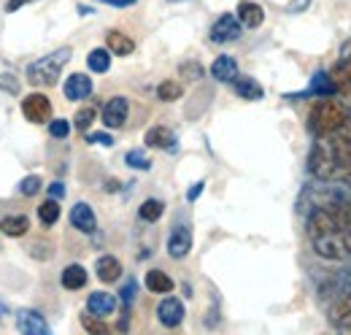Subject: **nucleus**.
<instances>
[{
  "instance_id": "34",
  "label": "nucleus",
  "mask_w": 351,
  "mask_h": 335,
  "mask_svg": "<svg viewBox=\"0 0 351 335\" xmlns=\"http://www.w3.org/2000/svg\"><path fill=\"white\" fill-rule=\"evenodd\" d=\"M49 132H51L54 138H68L71 122H68V119H54V122H49Z\"/></svg>"
},
{
  "instance_id": "29",
  "label": "nucleus",
  "mask_w": 351,
  "mask_h": 335,
  "mask_svg": "<svg viewBox=\"0 0 351 335\" xmlns=\"http://www.w3.org/2000/svg\"><path fill=\"white\" fill-rule=\"evenodd\" d=\"M184 95V89H181V84L178 82H162L157 86V97L162 100V103H173Z\"/></svg>"
},
{
  "instance_id": "6",
  "label": "nucleus",
  "mask_w": 351,
  "mask_h": 335,
  "mask_svg": "<svg viewBox=\"0 0 351 335\" xmlns=\"http://www.w3.org/2000/svg\"><path fill=\"white\" fill-rule=\"evenodd\" d=\"M241 33H243V25H241L238 14H221L219 19L211 25L208 38L214 43H230V41H238Z\"/></svg>"
},
{
  "instance_id": "42",
  "label": "nucleus",
  "mask_w": 351,
  "mask_h": 335,
  "mask_svg": "<svg viewBox=\"0 0 351 335\" xmlns=\"http://www.w3.org/2000/svg\"><path fill=\"white\" fill-rule=\"evenodd\" d=\"M27 3H33V0H8V3H5V11L14 14V11H19L22 5H27Z\"/></svg>"
},
{
  "instance_id": "31",
  "label": "nucleus",
  "mask_w": 351,
  "mask_h": 335,
  "mask_svg": "<svg viewBox=\"0 0 351 335\" xmlns=\"http://www.w3.org/2000/svg\"><path fill=\"white\" fill-rule=\"evenodd\" d=\"M41 176H25L22 181H19V195H25V198H33V195H38V189H41Z\"/></svg>"
},
{
  "instance_id": "24",
  "label": "nucleus",
  "mask_w": 351,
  "mask_h": 335,
  "mask_svg": "<svg viewBox=\"0 0 351 335\" xmlns=\"http://www.w3.org/2000/svg\"><path fill=\"white\" fill-rule=\"evenodd\" d=\"M62 287L65 290H82L84 284H87V270L82 268V265H68L65 270H62Z\"/></svg>"
},
{
  "instance_id": "5",
  "label": "nucleus",
  "mask_w": 351,
  "mask_h": 335,
  "mask_svg": "<svg viewBox=\"0 0 351 335\" xmlns=\"http://www.w3.org/2000/svg\"><path fill=\"white\" fill-rule=\"evenodd\" d=\"M324 143H327V149H330L338 170H351V119L338 132L327 135Z\"/></svg>"
},
{
  "instance_id": "45",
  "label": "nucleus",
  "mask_w": 351,
  "mask_h": 335,
  "mask_svg": "<svg viewBox=\"0 0 351 335\" xmlns=\"http://www.w3.org/2000/svg\"><path fill=\"white\" fill-rule=\"evenodd\" d=\"M171 3H178V0H171Z\"/></svg>"
},
{
  "instance_id": "9",
  "label": "nucleus",
  "mask_w": 351,
  "mask_h": 335,
  "mask_svg": "<svg viewBox=\"0 0 351 335\" xmlns=\"http://www.w3.org/2000/svg\"><path fill=\"white\" fill-rule=\"evenodd\" d=\"M192 251V230L186 224H176L168 235V254L173 259H184Z\"/></svg>"
},
{
  "instance_id": "27",
  "label": "nucleus",
  "mask_w": 351,
  "mask_h": 335,
  "mask_svg": "<svg viewBox=\"0 0 351 335\" xmlns=\"http://www.w3.org/2000/svg\"><path fill=\"white\" fill-rule=\"evenodd\" d=\"M162 200H154V198H149V200H143L141 203V209H138V216L143 219V222H160V216H162Z\"/></svg>"
},
{
  "instance_id": "25",
  "label": "nucleus",
  "mask_w": 351,
  "mask_h": 335,
  "mask_svg": "<svg viewBox=\"0 0 351 335\" xmlns=\"http://www.w3.org/2000/svg\"><path fill=\"white\" fill-rule=\"evenodd\" d=\"M87 65L92 73H108V68H111V51L108 49H92L87 57Z\"/></svg>"
},
{
  "instance_id": "40",
  "label": "nucleus",
  "mask_w": 351,
  "mask_h": 335,
  "mask_svg": "<svg viewBox=\"0 0 351 335\" xmlns=\"http://www.w3.org/2000/svg\"><path fill=\"white\" fill-rule=\"evenodd\" d=\"M62 195H65V187H62L60 181H54V184L49 187V198H54V200H60Z\"/></svg>"
},
{
  "instance_id": "1",
  "label": "nucleus",
  "mask_w": 351,
  "mask_h": 335,
  "mask_svg": "<svg viewBox=\"0 0 351 335\" xmlns=\"http://www.w3.org/2000/svg\"><path fill=\"white\" fill-rule=\"evenodd\" d=\"M308 238H311V246L319 257L324 259H349L351 246L338 224V216L332 203H322V206H313L308 213Z\"/></svg>"
},
{
  "instance_id": "13",
  "label": "nucleus",
  "mask_w": 351,
  "mask_h": 335,
  "mask_svg": "<svg viewBox=\"0 0 351 335\" xmlns=\"http://www.w3.org/2000/svg\"><path fill=\"white\" fill-rule=\"evenodd\" d=\"M143 143H146V146H152V149H165V152H173L176 143H178V138H176L173 130L157 125V127H149V130H146Z\"/></svg>"
},
{
  "instance_id": "37",
  "label": "nucleus",
  "mask_w": 351,
  "mask_h": 335,
  "mask_svg": "<svg viewBox=\"0 0 351 335\" xmlns=\"http://www.w3.org/2000/svg\"><path fill=\"white\" fill-rule=\"evenodd\" d=\"M87 143H97V146H114V138L108 132H87Z\"/></svg>"
},
{
  "instance_id": "28",
  "label": "nucleus",
  "mask_w": 351,
  "mask_h": 335,
  "mask_svg": "<svg viewBox=\"0 0 351 335\" xmlns=\"http://www.w3.org/2000/svg\"><path fill=\"white\" fill-rule=\"evenodd\" d=\"M38 219L44 222L46 227H51V224H57V219H60V200H54V198H49L46 203L38 206Z\"/></svg>"
},
{
  "instance_id": "41",
  "label": "nucleus",
  "mask_w": 351,
  "mask_h": 335,
  "mask_svg": "<svg viewBox=\"0 0 351 335\" xmlns=\"http://www.w3.org/2000/svg\"><path fill=\"white\" fill-rule=\"evenodd\" d=\"M203 187H206L203 181H197V184H192V189L186 192V200H197V198H200V192H203Z\"/></svg>"
},
{
  "instance_id": "23",
  "label": "nucleus",
  "mask_w": 351,
  "mask_h": 335,
  "mask_svg": "<svg viewBox=\"0 0 351 335\" xmlns=\"http://www.w3.org/2000/svg\"><path fill=\"white\" fill-rule=\"evenodd\" d=\"M232 86H235V92H238L243 100H263V95H265L263 86L254 82V79H249V76H235Z\"/></svg>"
},
{
  "instance_id": "19",
  "label": "nucleus",
  "mask_w": 351,
  "mask_h": 335,
  "mask_svg": "<svg viewBox=\"0 0 351 335\" xmlns=\"http://www.w3.org/2000/svg\"><path fill=\"white\" fill-rule=\"evenodd\" d=\"M30 230V219L25 213H11L5 219H0V233L8 238H22Z\"/></svg>"
},
{
  "instance_id": "44",
  "label": "nucleus",
  "mask_w": 351,
  "mask_h": 335,
  "mask_svg": "<svg viewBox=\"0 0 351 335\" xmlns=\"http://www.w3.org/2000/svg\"><path fill=\"white\" fill-rule=\"evenodd\" d=\"M346 184H349V187H351V176H349V178H346Z\"/></svg>"
},
{
  "instance_id": "15",
  "label": "nucleus",
  "mask_w": 351,
  "mask_h": 335,
  "mask_svg": "<svg viewBox=\"0 0 351 335\" xmlns=\"http://www.w3.org/2000/svg\"><path fill=\"white\" fill-rule=\"evenodd\" d=\"M71 224H73L76 230L87 233V235H92V233L97 230V219H95V211L89 209V203H76V206L71 209Z\"/></svg>"
},
{
  "instance_id": "18",
  "label": "nucleus",
  "mask_w": 351,
  "mask_h": 335,
  "mask_svg": "<svg viewBox=\"0 0 351 335\" xmlns=\"http://www.w3.org/2000/svg\"><path fill=\"white\" fill-rule=\"evenodd\" d=\"M95 273H97L100 281L111 284V281H117V279L122 276V262H119L117 257H111V254H103V257L95 262Z\"/></svg>"
},
{
  "instance_id": "33",
  "label": "nucleus",
  "mask_w": 351,
  "mask_h": 335,
  "mask_svg": "<svg viewBox=\"0 0 351 335\" xmlns=\"http://www.w3.org/2000/svg\"><path fill=\"white\" fill-rule=\"evenodd\" d=\"M178 73H181L184 79H192V82H195V79H203V68H200L197 62H184V65L178 68Z\"/></svg>"
},
{
  "instance_id": "32",
  "label": "nucleus",
  "mask_w": 351,
  "mask_h": 335,
  "mask_svg": "<svg viewBox=\"0 0 351 335\" xmlns=\"http://www.w3.org/2000/svg\"><path fill=\"white\" fill-rule=\"evenodd\" d=\"M95 117H97V111L95 108H82L76 117H73V127L79 130V132H87L92 122H95Z\"/></svg>"
},
{
  "instance_id": "16",
  "label": "nucleus",
  "mask_w": 351,
  "mask_h": 335,
  "mask_svg": "<svg viewBox=\"0 0 351 335\" xmlns=\"http://www.w3.org/2000/svg\"><path fill=\"white\" fill-rule=\"evenodd\" d=\"M238 19H241V25L243 27H249V30H254V27H260L265 22V11L263 5H257V3H252V0H241L238 3Z\"/></svg>"
},
{
  "instance_id": "3",
  "label": "nucleus",
  "mask_w": 351,
  "mask_h": 335,
  "mask_svg": "<svg viewBox=\"0 0 351 335\" xmlns=\"http://www.w3.org/2000/svg\"><path fill=\"white\" fill-rule=\"evenodd\" d=\"M68 60H71V49L62 46V49L46 54L41 60L30 62L27 65V79H30V84H36V86H54L57 79H60V73H62V68L68 65Z\"/></svg>"
},
{
  "instance_id": "26",
  "label": "nucleus",
  "mask_w": 351,
  "mask_h": 335,
  "mask_svg": "<svg viewBox=\"0 0 351 335\" xmlns=\"http://www.w3.org/2000/svg\"><path fill=\"white\" fill-rule=\"evenodd\" d=\"M308 92H311V95H319V97H330V95H335V92H338V86H335V82H332V76H330V73H316Z\"/></svg>"
},
{
  "instance_id": "43",
  "label": "nucleus",
  "mask_w": 351,
  "mask_h": 335,
  "mask_svg": "<svg viewBox=\"0 0 351 335\" xmlns=\"http://www.w3.org/2000/svg\"><path fill=\"white\" fill-rule=\"evenodd\" d=\"M100 3L114 5V8H130V5H135V0H100Z\"/></svg>"
},
{
  "instance_id": "36",
  "label": "nucleus",
  "mask_w": 351,
  "mask_h": 335,
  "mask_svg": "<svg viewBox=\"0 0 351 335\" xmlns=\"http://www.w3.org/2000/svg\"><path fill=\"white\" fill-rule=\"evenodd\" d=\"M0 89H5L11 95H19V82L14 79V73H0Z\"/></svg>"
},
{
  "instance_id": "14",
  "label": "nucleus",
  "mask_w": 351,
  "mask_h": 335,
  "mask_svg": "<svg viewBox=\"0 0 351 335\" xmlns=\"http://www.w3.org/2000/svg\"><path fill=\"white\" fill-rule=\"evenodd\" d=\"M62 92H65L68 100H87L89 95H92V79H89L87 73H73V76H68Z\"/></svg>"
},
{
  "instance_id": "35",
  "label": "nucleus",
  "mask_w": 351,
  "mask_h": 335,
  "mask_svg": "<svg viewBox=\"0 0 351 335\" xmlns=\"http://www.w3.org/2000/svg\"><path fill=\"white\" fill-rule=\"evenodd\" d=\"M97 319H100V316H97ZM97 319H92V314H84V316H82V325L87 327L89 333H108V327H106L103 322H97Z\"/></svg>"
},
{
  "instance_id": "4",
  "label": "nucleus",
  "mask_w": 351,
  "mask_h": 335,
  "mask_svg": "<svg viewBox=\"0 0 351 335\" xmlns=\"http://www.w3.org/2000/svg\"><path fill=\"white\" fill-rule=\"evenodd\" d=\"M308 170H311L319 181H330V178H335V176L341 173L338 165H335V160H332V154H330V149H327V143H324V138H316V143L311 146Z\"/></svg>"
},
{
  "instance_id": "39",
  "label": "nucleus",
  "mask_w": 351,
  "mask_h": 335,
  "mask_svg": "<svg viewBox=\"0 0 351 335\" xmlns=\"http://www.w3.org/2000/svg\"><path fill=\"white\" fill-rule=\"evenodd\" d=\"M119 294H122V300H125V303L130 305L132 297H135V281H128V284H125V290H122Z\"/></svg>"
},
{
  "instance_id": "17",
  "label": "nucleus",
  "mask_w": 351,
  "mask_h": 335,
  "mask_svg": "<svg viewBox=\"0 0 351 335\" xmlns=\"http://www.w3.org/2000/svg\"><path fill=\"white\" fill-rule=\"evenodd\" d=\"M114 308H117V297L108 292H92L87 297V311L92 316H108V314H114Z\"/></svg>"
},
{
  "instance_id": "20",
  "label": "nucleus",
  "mask_w": 351,
  "mask_h": 335,
  "mask_svg": "<svg viewBox=\"0 0 351 335\" xmlns=\"http://www.w3.org/2000/svg\"><path fill=\"white\" fill-rule=\"evenodd\" d=\"M211 76L217 79V82H235V76H238V62L230 57V54H221L214 60V65H211Z\"/></svg>"
},
{
  "instance_id": "11",
  "label": "nucleus",
  "mask_w": 351,
  "mask_h": 335,
  "mask_svg": "<svg viewBox=\"0 0 351 335\" xmlns=\"http://www.w3.org/2000/svg\"><path fill=\"white\" fill-rule=\"evenodd\" d=\"M157 319L165 325V327H178L184 322V303L178 297H165L160 305H157Z\"/></svg>"
},
{
  "instance_id": "10",
  "label": "nucleus",
  "mask_w": 351,
  "mask_h": 335,
  "mask_svg": "<svg viewBox=\"0 0 351 335\" xmlns=\"http://www.w3.org/2000/svg\"><path fill=\"white\" fill-rule=\"evenodd\" d=\"M16 330L25 335H46L49 333V325H46V319L38 311L25 308V311L16 314Z\"/></svg>"
},
{
  "instance_id": "12",
  "label": "nucleus",
  "mask_w": 351,
  "mask_h": 335,
  "mask_svg": "<svg viewBox=\"0 0 351 335\" xmlns=\"http://www.w3.org/2000/svg\"><path fill=\"white\" fill-rule=\"evenodd\" d=\"M330 76L338 86V92H351V43L341 51V60L332 65Z\"/></svg>"
},
{
  "instance_id": "30",
  "label": "nucleus",
  "mask_w": 351,
  "mask_h": 335,
  "mask_svg": "<svg viewBox=\"0 0 351 335\" xmlns=\"http://www.w3.org/2000/svg\"><path fill=\"white\" fill-rule=\"evenodd\" d=\"M125 163L132 168V170H149L152 168V160H149V154L143 152V149H132L125 154Z\"/></svg>"
},
{
  "instance_id": "8",
  "label": "nucleus",
  "mask_w": 351,
  "mask_h": 335,
  "mask_svg": "<svg viewBox=\"0 0 351 335\" xmlns=\"http://www.w3.org/2000/svg\"><path fill=\"white\" fill-rule=\"evenodd\" d=\"M128 114H130L128 97L117 95V97H111V100L103 106V125L108 127V130H117V127H122L128 122Z\"/></svg>"
},
{
  "instance_id": "22",
  "label": "nucleus",
  "mask_w": 351,
  "mask_h": 335,
  "mask_svg": "<svg viewBox=\"0 0 351 335\" xmlns=\"http://www.w3.org/2000/svg\"><path fill=\"white\" fill-rule=\"evenodd\" d=\"M146 290L154 294H168L173 292V279L162 270H149L146 273Z\"/></svg>"
},
{
  "instance_id": "21",
  "label": "nucleus",
  "mask_w": 351,
  "mask_h": 335,
  "mask_svg": "<svg viewBox=\"0 0 351 335\" xmlns=\"http://www.w3.org/2000/svg\"><path fill=\"white\" fill-rule=\"evenodd\" d=\"M106 43H108V51H111V54H117V57H128V54L135 51L132 38L130 36H125V33H119V30H108Z\"/></svg>"
},
{
  "instance_id": "2",
  "label": "nucleus",
  "mask_w": 351,
  "mask_h": 335,
  "mask_svg": "<svg viewBox=\"0 0 351 335\" xmlns=\"http://www.w3.org/2000/svg\"><path fill=\"white\" fill-rule=\"evenodd\" d=\"M351 119V111L332 97H319V103H313L311 114H308V130L316 138H327L332 132H338L341 127Z\"/></svg>"
},
{
  "instance_id": "38",
  "label": "nucleus",
  "mask_w": 351,
  "mask_h": 335,
  "mask_svg": "<svg viewBox=\"0 0 351 335\" xmlns=\"http://www.w3.org/2000/svg\"><path fill=\"white\" fill-rule=\"evenodd\" d=\"M308 5H311V0H292V3L287 5V14H303Z\"/></svg>"
},
{
  "instance_id": "7",
  "label": "nucleus",
  "mask_w": 351,
  "mask_h": 335,
  "mask_svg": "<svg viewBox=\"0 0 351 335\" xmlns=\"http://www.w3.org/2000/svg\"><path fill=\"white\" fill-rule=\"evenodd\" d=\"M22 114H25L27 122L44 125V122L51 119V100L46 95H41V92H33V95H27L22 100Z\"/></svg>"
}]
</instances>
